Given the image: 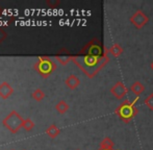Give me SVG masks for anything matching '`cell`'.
<instances>
[{"label":"cell","mask_w":153,"mask_h":150,"mask_svg":"<svg viewBox=\"0 0 153 150\" xmlns=\"http://www.w3.org/2000/svg\"><path fill=\"white\" fill-rule=\"evenodd\" d=\"M140 97H135L132 101L124 100L115 111V114L122 120L124 123H129L137 115V108H135Z\"/></svg>","instance_id":"obj_1"},{"label":"cell","mask_w":153,"mask_h":150,"mask_svg":"<svg viewBox=\"0 0 153 150\" xmlns=\"http://www.w3.org/2000/svg\"><path fill=\"white\" fill-rule=\"evenodd\" d=\"M149 21V17L142 10H139L130 17V23L137 29H141L145 26Z\"/></svg>","instance_id":"obj_2"},{"label":"cell","mask_w":153,"mask_h":150,"mask_svg":"<svg viewBox=\"0 0 153 150\" xmlns=\"http://www.w3.org/2000/svg\"><path fill=\"white\" fill-rule=\"evenodd\" d=\"M127 92H128V89H127L126 85H125L122 81H118V82H116L115 85L111 88V93L119 100H122L123 98L126 96Z\"/></svg>","instance_id":"obj_3"},{"label":"cell","mask_w":153,"mask_h":150,"mask_svg":"<svg viewBox=\"0 0 153 150\" xmlns=\"http://www.w3.org/2000/svg\"><path fill=\"white\" fill-rule=\"evenodd\" d=\"M130 92L135 95V97H140L145 91V85L141 82V81H134L132 85H130Z\"/></svg>","instance_id":"obj_4"},{"label":"cell","mask_w":153,"mask_h":150,"mask_svg":"<svg viewBox=\"0 0 153 150\" xmlns=\"http://www.w3.org/2000/svg\"><path fill=\"white\" fill-rule=\"evenodd\" d=\"M114 146L115 143L111 140L109 137H105L104 139H102V141L100 142V149L103 150H114Z\"/></svg>","instance_id":"obj_5"},{"label":"cell","mask_w":153,"mask_h":150,"mask_svg":"<svg viewBox=\"0 0 153 150\" xmlns=\"http://www.w3.org/2000/svg\"><path fill=\"white\" fill-rule=\"evenodd\" d=\"M109 52L114 57H119L120 55L123 53V48L121 45H119L118 43H115L113 46L109 48Z\"/></svg>","instance_id":"obj_6"},{"label":"cell","mask_w":153,"mask_h":150,"mask_svg":"<svg viewBox=\"0 0 153 150\" xmlns=\"http://www.w3.org/2000/svg\"><path fill=\"white\" fill-rule=\"evenodd\" d=\"M67 85H68L69 88H71V89H75V88L78 87V85L80 83V81H79V79L77 78L75 75H71V76L68 77V79H67Z\"/></svg>","instance_id":"obj_7"},{"label":"cell","mask_w":153,"mask_h":150,"mask_svg":"<svg viewBox=\"0 0 153 150\" xmlns=\"http://www.w3.org/2000/svg\"><path fill=\"white\" fill-rule=\"evenodd\" d=\"M144 103L148 106L150 111H153V93L149 94V95L146 97V99L144 100Z\"/></svg>","instance_id":"obj_8"},{"label":"cell","mask_w":153,"mask_h":150,"mask_svg":"<svg viewBox=\"0 0 153 150\" xmlns=\"http://www.w3.org/2000/svg\"><path fill=\"white\" fill-rule=\"evenodd\" d=\"M68 108H69L68 104H67L65 101L59 102V105H57V110H59L61 113H65L67 110H68Z\"/></svg>","instance_id":"obj_9"},{"label":"cell","mask_w":153,"mask_h":150,"mask_svg":"<svg viewBox=\"0 0 153 150\" xmlns=\"http://www.w3.org/2000/svg\"><path fill=\"white\" fill-rule=\"evenodd\" d=\"M49 132H50V134L51 136H56V134H59V129H57L56 127H55V126H51V128L50 129L48 130Z\"/></svg>","instance_id":"obj_10"},{"label":"cell","mask_w":153,"mask_h":150,"mask_svg":"<svg viewBox=\"0 0 153 150\" xmlns=\"http://www.w3.org/2000/svg\"><path fill=\"white\" fill-rule=\"evenodd\" d=\"M151 69L153 70V62H152V63H151Z\"/></svg>","instance_id":"obj_11"},{"label":"cell","mask_w":153,"mask_h":150,"mask_svg":"<svg viewBox=\"0 0 153 150\" xmlns=\"http://www.w3.org/2000/svg\"><path fill=\"white\" fill-rule=\"evenodd\" d=\"M99 150H103V149H99ZM114 150H115V149H114Z\"/></svg>","instance_id":"obj_12"}]
</instances>
